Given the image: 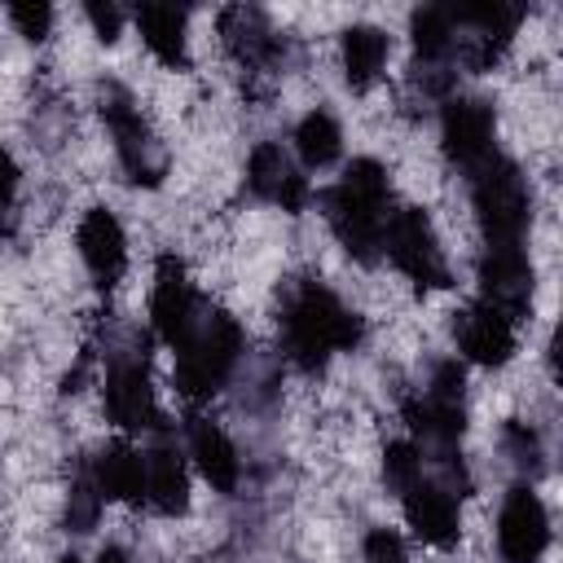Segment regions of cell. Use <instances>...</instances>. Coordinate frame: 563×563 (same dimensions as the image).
Segmentation results:
<instances>
[{
  "instance_id": "cell-27",
  "label": "cell",
  "mask_w": 563,
  "mask_h": 563,
  "mask_svg": "<svg viewBox=\"0 0 563 563\" xmlns=\"http://www.w3.org/2000/svg\"><path fill=\"white\" fill-rule=\"evenodd\" d=\"M9 22L18 26V35L44 40L48 26H53V9L48 4H35V0H18V4H9Z\"/></svg>"
},
{
  "instance_id": "cell-11",
  "label": "cell",
  "mask_w": 563,
  "mask_h": 563,
  "mask_svg": "<svg viewBox=\"0 0 563 563\" xmlns=\"http://www.w3.org/2000/svg\"><path fill=\"white\" fill-rule=\"evenodd\" d=\"M150 321L154 334L167 347H180L189 339V330L198 325V295L189 286V273L176 255H163L154 268V295H150Z\"/></svg>"
},
{
  "instance_id": "cell-8",
  "label": "cell",
  "mask_w": 563,
  "mask_h": 563,
  "mask_svg": "<svg viewBox=\"0 0 563 563\" xmlns=\"http://www.w3.org/2000/svg\"><path fill=\"white\" fill-rule=\"evenodd\" d=\"M453 26H457V44L471 70H493V62L506 53L510 35L519 31L523 9L519 4H501V0H484V4H457L449 9Z\"/></svg>"
},
{
  "instance_id": "cell-19",
  "label": "cell",
  "mask_w": 563,
  "mask_h": 563,
  "mask_svg": "<svg viewBox=\"0 0 563 563\" xmlns=\"http://www.w3.org/2000/svg\"><path fill=\"white\" fill-rule=\"evenodd\" d=\"M189 453H194L202 479H207L216 493H233V488H238L242 462H238V449H233V440L224 435V427H216L211 418H189Z\"/></svg>"
},
{
  "instance_id": "cell-25",
  "label": "cell",
  "mask_w": 563,
  "mask_h": 563,
  "mask_svg": "<svg viewBox=\"0 0 563 563\" xmlns=\"http://www.w3.org/2000/svg\"><path fill=\"white\" fill-rule=\"evenodd\" d=\"M101 506H106V497L97 493L92 471L79 466L75 479H70V493H66V528L70 532H92L97 519H101Z\"/></svg>"
},
{
  "instance_id": "cell-22",
  "label": "cell",
  "mask_w": 563,
  "mask_h": 563,
  "mask_svg": "<svg viewBox=\"0 0 563 563\" xmlns=\"http://www.w3.org/2000/svg\"><path fill=\"white\" fill-rule=\"evenodd\" d=\"M387 53H391V44H387V35L378 26H365V22L347 26L343 31V75H347V84L352 88H369L383 75Z\"/></svg>"
},
{
  "instance_id": "cell-14",
  "label": "cell",
  "mask_w": 563,
  "mask_h": 563,
  "mask_svg": "<svg viewBox=\"0 0 563 563\" xmlns=\"http://www.w3.org/2000/svg\"><path fill=\"white\" fill-rule=\"evenodd\" d=\"M246 189L260 198V202H273L282 211H303L312 189H308V176L290 163V154L277 145V141H264L251 150V163H246Z\"/></svg>"
},
{
  "instance_id": "cell-18",
  "label": "cell",
  "mask_w": 563,
  "mask_h": 563,
  "mask_svg": "<svg viewBox=\"0 0 563 563\" xmlns=\"http://www.w3.org/2000/svg\"><path fill=\"white\" fill-rule=\"evenodd\" d=\"M88 471L106 501H128V506L145 501V453H136L128 440H110L88 462Z\"/></svg>"
},
{
  "instance_id": "cell-33",
  "label": "cell",
  "mask_w": 563,
  "mask_h": 563,
  "mask_svg": "<svg viewBox=\"0 0 563 563\" xmlns=\"http://www.w3.org/2000/svg\"><path fill=\"white\" fill-rule=\"evenodd\" d=\"M57 563H79V559H75V554H66V559H57Z\"/></svg>"
},
{
  "instance_id": "cell-30",
  "label": "cell",
  "mask_w": 563,
  "mask_h": 563,
  "mask_svg": "<svg viewBox=\"0 0 563 563\" xmlns=\"http://www.w3.org/2000/svg\"><path fill=\"white\" fill-rule=\"evenodd\" d=\"M506 440H510V453H515L519 466H537V435L523 422H510L506 427Z\"/></svg>"
},
{
  "instance_id": "cell-31",
  "label": "cell",
  "mask_w": 563,
  "mask_h": 563,
  "mask_svg": "<svg viewBox=\"0 0 563 563\" xmlns=\"http://www.w3.org/2000/svg\"><path fill=\"white\" fill-rule=\"evenodd\" d=\"M13 198H18V163L9 150H0V216L13 207Z\"/></svg>"
},
{
  "instance_id": "cell-20",
  "label": "cell",
  "mask_w": 563,
  "mask_h": 563,
  "mask_svg": "<svg viewBox=\"0 0 563 563\" xmlns=\"http://www.w3.org/2000/svg\"><path fill=\"white\" fill-rule=\"evenodd\" d=\"M145 501L158 515H185L189 510V471L167 440H158L145 453Z\"/></svg>"
},
{
  "instance_id": "cell-3",
  "label": "cell",
  "mask_w": 563,
  "mask_h": 563,
  "mask_svg": "<svg viewBox=\"0 0 563 563\" xmlns=\"http://www.w3.org/2000/svg\"><path fill=\"white\" fill-rule=\"evenodd\" d=\"M471 202H475L488 246H523V233L532 220V198H528L523 172L506 154L493 150L479 167H471Z\"/></svg>"
},
{
  "instance_id": "cell-10",
  "label": "cell",
  "mask_w": 563,
  "mask_h": 563,
  "mask_svg": "<svg viewBox=\"0 0 563 563\" xmlns=\"http://www.w3.org/2000/svg\"><path fill=\"white\" fill-rule=\"evenodd\" d=\"M497 545L506 563H537L550 545V515L528 484H515L497 515Z\"/></svg>"
},
{
  "instance_id": "cell-29",
  "label": "cell",
  "mask_w": 563,
  "mask_h": 563,
  "mask_svg": "<svg viewBox=\"0 0 563 563\" xmlns=\"http://www.w3.org/2000/svg\"><path fill=\"white\" fill-rule=\"evenodd\" d=\"M88 22H92V31H97V40H106V44H114L119 40V26H123V9L119 4H101V0H92L88 4Z\"/></svg>"
},
{
  "instance_id": "cell-9",
  "label": "cell",
  "mask_w": 563,
  "mask_h": 563,
  "mask_svg": "<svg viewBox=\"0 0 563 563\" xmlns=\"http://www.w3.org/2000/svg\"><path fill=\"white\" fill-rule=\"evenodd\" d=\"M106 413L123 431H158L163 427V413H158V400H154V387H150L145 356L128 352V356H114L110 361V369H106Z\"/></svg>"
},
{
  "instance_id": "cell-12",
  "label": "cell",
  "mask_w": 563,
  "mask_h": 563,
  "mask_svg": "<svg viewBox=\"0 0 563 563\" xmlns=\"http://www.w3.org/2000/svg\"><path fill=\"white\" fill-rule=\"evenodd\" d=\"M479 299L519 321L532 303V264L523 246H488L479 260Z\"/></svg>"
},
{
  "instance_id": "cell-21",
  "label": "cell",
  "mask_w": 563,
  "mask_h": 563,
  "mask_svg": "<svg viewBox=\"0 0 563 563\" xmlns=\"http://www.w3.org/2000/svg\"><path fill=\"white\" fill-rule=\"evenodd\" d=\"M136 26H141L145 48H150L163 66H172V70H185V66H189L185 9H176V4H141V9H136Z\"/></svg>"
},
{
  "instance_id": "cell-7",
  "label": "cell",
  "mask_w": 563,
  "mask_h": 563,
  "mask_svg": "<svg viewBox=\"0 0 563 563\" xmlns=\"http://www.w3.org/2000/svg\"><path fill=\"white\" fill-rule=\"evenodd\" d=\"M101 119H106V128L114 136V150H119V163H123L128 180L158 185L163 172H167V158H163V150H158V141H154L150 123L141 119V110H136L128 88H119V84L101 88Z\"/></svg>"
},
{
  "instance_id": "cell-24",
  "label": "cell",
  "mask_w": 563,
  "mask_h": 563,
  "mask_svg": "<svg viewBox=\"0 0 563 563\" xmlns=\"http://www.w3.org/2000/svg\"><path fill=\"white\" fill-rule=\"evenodd\" d=\"M295 150H299L303 167H330L343 150V132H339L334 114H325V110L303 114L299 128H295Z\"/></svg>"
},
{
  "instance_id": "cell-23",
  "label": "cell",
  "mask_w": 563,
  "mask_h": 563,
  "mask_svg": "<svg viewBox=\"0 0 563 563\" xmlns=\"http://www.w3.org/2000/svg\"><path fill=\"white\" fill-rule=\"evenodd\" d=\"M220 31H224V44L238 53V62H246V66H260V62H268L273 53H277V35L268 31V22H264V13L260 9H229L224 18H220Z\"/></svg>"
},
{
  "instance_id": "cell-16",
  "label": "cell",
  "mask_w": 563,
  "mask_h": 563,
  "mask_svg": "<svg viewBox=\"0 0 563 563\" xmlns=\"http://www.w3.org/2000/svg\"><path fill=\"white\" fill-rule=\"evenodd\" d=\"M457 347L466 352V361H475L484 369H497L515 356V321L501 308L475 299L457 317Z\"/></svg>"
},
{
  "instance_id": "cell-13",
  "label": "cell",
  "mask_w": 563,
  "mask_h": 563,
  "mask_svg": "<svg viewBox=\"0 0 563 563\" xmlns=\"http://www.w3.org/2000/svg\"><path fill=\"white\" fill-rule=\"evenodd\" d=\"M440 136H444V154L457 167H479L493 154V106L479 97H449L444 114H440Z\"/></svg>"
},
{
  "instance_id": "cell-5",
  "label": "cell",
  "mask_w": 563,
  "mask_h": 563,
  "mask_svg": "<svg viewBox=\"0 0 563 563\" xmlns=\"http://www.w3.org/2000/svg\"><path fill=\"white\" fill-rule=\"evenodd\" d=\"M405 422L409 431L435 449V462L457 457V440L466 431V400H462V365L440 361L427 391L405 400Z\"/></svg>"
},
{
  "instance_id": "cell-6",
  "label": "cell",
  "mask_w": 563,
  "mask_h": 563,
  "mask_svg": "<svg viewBox=\"0 0 563 563\" xmlns=\"http://www.w3.org/2000/svg\"><path fill=\"white\" fill-rule=\"evenodd\" d=\"M383 255L396 264V273H405L418 290H444L453 277H449V264H444V251H440V238H435V224L427 220V211L418 207H400L387 216V229H383Z\"/></svg>"
},
{
  "instance_id": "cell-17",
  "label": "cell",
  "mask_w": 563,
  "mask_h": 563,
  "mask_svg": "<svg viewBox=\"0 0 563 563\" xmlns=\"http://www.w3.org/2000/svg\"><path fill=\"white\" fill-rule=\"evenodd\" d=\"M75 242H79V260L88 264L92 282H97L101 290H110V286L123 277V268H128V238H123L119 220H114L106 207H92V211L79 220Z\"/></svg>"
},
{
  "instance_id": "cell-15",
  "label": "cell",
  "mask_w": 563,
  "mask_h": 563,
  "mask_svg": "<svg viewBox=\"0 0 563 563\" xmlns=\"http://www.w3.org/2000/svg\"><path fill=\"white\" fill-rule=\"evenodd\" d=\"M400 506L405 519L413 528L418 541L449 550L462 532V515H457V493H449L440 479H413L409 488H400Z\"/></svg>"
},
{
  "instance_id": "cell-1",
  "label": "cell",
  "mask_w": 563,
  "mask_h": 563,
  "mask_svg": "<svg viewBox=\"0 0 563 563\" xmlns=\"http://www.w3.org/2000/svg\"><path fill=\"white\" fill-rule=\"evenodd\" d=\"M282 343L299 369L317 374L334 352L361 343V317L321 282H299L282 303Z\"/></svg>"
},
{
  "instance_id": "cell-26",
  "label": "cell",
  "mask_w": 563,
  "mask_h": 563,
  "mask_svg": "<svg viewBox=\"0 0 563 563\" xmlns=\"http://www.w3.org/2000/svg\"><path fill=\"white\" fill-rule=\"evenodd\" d=\"M383 475H387V484L396 493L409 488L413 479H422V449L413 440H391L387 444V457H383Z\"/></svg>"
},
{
  "instance_id": "cell-28",
  "label": "cell",
  "mask_w": 563,
  "mask_h": 563,
  "mask_svg": "<svg viewBox=\"0 0 563 563\" xmlns=\"http://www.w3.org/2000/svg\"><path fill=\"white\" fill-rule=\"evenodd\" d=\"M365 563H409L405 541H400L391 528H374V532L365 537Z\"/></svg>"
},
{
  "instance_id": "cell-32",
  "label": "cell",
  "mask_w": 563,
  "mask_h": 563,
  "mask_svg": "<svg viewBox=\"0 0 563 563\" xmlns=\"http://www.w3.org/2000/svg\"><path fill=\"white\" fill-rule=\"evenodd\" d=\"M97 563H132V559H128V550H123V545H101Z\"/></svg>"
},
{
  "instance_id": "cell-2",
  "label": "cell",
  "mask_w": 563,
  "mask_h": 563,
  "mask_svg": "<svg viewBox=\"0 0 563 563\" xmlns=\"http://www.w3.org/2000/svg\"><path fill=\"white\" fill-rule=\"evenodd\" d=\"M325 202V220L334 229V238L343 242V251L356 264H374L383 255V229H387V202H391V185H387V167L378 158H352L343 180L321 198Z\"/></svg>"
},
{
  "instance_id": "cell-4",
  "label": "cell",
  "mask_w": 563,
  "mask_h": 563,
  "mask_svg": "<svg viewBox=\"0 0 563 563\" xmlns=\"http://www.w3.org/2000/svg\"><path fill=\"white\" fill-rule=\"evenodd\" d=\"M242 356V325L229 312H207L176 347V391L185 400H207L224 387Z\"/></svg>"
}]
</instances>
